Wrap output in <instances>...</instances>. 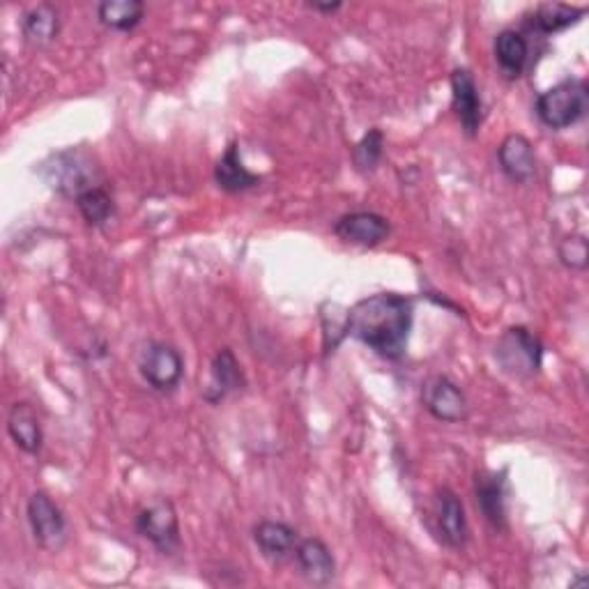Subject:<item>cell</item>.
I'll return each instance as SVG.
<instances>
[{
    "label": "cell",
    "mask_w": 589,
    "mask_h": 589,
    "mask_svg": "<svg viewBox=\"0 0 589 589\" xmlns=\"http://www.w3.org/2000/svg\"><path fill=\"white\" fill-rule=\"evenodd\" d=\"M415 302L399 293H378L348 309V337L364 343L382 360L399 362L407 352Z\"/></svg>",
    "instance_id": "cell-1"
},
{
    "label": "cell",
    "mask_w": 589,
    "mask_h": 589,
    "mask_svg": "<svg viewBox=\"0 0 589 589\" xmlns=\"http://www.w3.org/2000/svg\"><path fill=\"white\" fill-rule=\"evenodd\" d=\"M37 173L42 181L48 185V189H54L61 196L67 198H79L84 192L99 187L97 185V168L90 160L88 152L79 148H69L54 152V155L46 157L40 166Z\"/></svg>",
    "instance_id": "cell-2"
},
{
    "label": "cell",
    "mask_w": 589,
    "mask_h": 589,
    "mask_svg": "<svg viewBox=\"0 0 589 589\" xmlns=\"http://www.w3.org/2000/svg\"><path fill=\"white\" fill-rule=\"evenodd\" d=\"M589 107V88L582 79H567L536 97V118L548 130L561 132L580 122Z\"/></svg>",
    "instance_id": "cell-3"
},
{
    "label": "cell",
    "mask_w": 589,
    "mask_h": 589,
    "mask_svg": "<svg viewBox=\"0 0 589 589\" xmlns=\"http://www.w3.org/2000/svg\"><path fill=\"white\" fill-rule=\"evenodd\" d=\"M498 364L516 378H530L542 371L544 343L527 327H509L495 346Z\"/></svg>",
    "instance_id": "cell-4"
},
{
    "label": "cell",
    "mask_w": 589,
    "mask_h": 589,
    "mask_svg": "<svg viewBox=\"0 0 589 589\" xmlns=\"http://www.w3.org/2000/svg\"><path fill=\"white\" fill-rule=\"evenodd\" d=\"M137 532L162 555H173L183 546L181 519H177V511L168 500H155L141 509L137 516Z\"/></svg>",
    "instance_id": "cell-5"
},
{
    "label": "cell",
    "mask_w": 589,
    "mask_h": 589,
    "mask_svg": "<svg viewBox=\"0 0 589 589\" xmlns=\"http://www.w3.org/2000/svg\"><path fill=\"white\" fill-rule=\"evenodd\" d=\"M25 516L33 532V539L48 553H58L67 544V519L63 509L51 500L44 491L31 495L29 506H25Z\"/></svg>",
    "instance_id": "cell-6"
},
{
    "label": "cell",
    "mask_w": 589,
    "mask_h": 589,
    "mask_svg": "<svg viewBox=\"0 0 589 589\" xmlns=\"http://www.w3.org/2000/svg\"><path fill=\"white\" fill-rule=\"evenodd\" d=\"M139 371L152 390L166 394L181 385L185 375V360L183 355L177 352V348L155 341L141 352Z\"/></svg>",
    "instance_id": "cell-7"
},
{
    "label": "cell",
    "mask_w": 589,
    "mask_h": 589,
    "mask_svg": "<svg viewBox=\"0 0 589 589\" xmlns=\"http://www.w3.org/2000/svg\"><path fill=\"white\" fill-rule=\"evenodd\" d=\"M422 403L428 413L443 424H458L468 417V399L454 380L445 375H435L426 380L422 390Z\"/></svg>",
    "instance_id": "cell-8"
},
{
    "label": "cell",
    "mask_w": 589,
    "mask_h": 589,
    "mask_svg": "<svg viewBox=\"0 0 589 589\" xmlns=\"http://www.w3.org/2000/svg\"><path fill=\"white\" fill-rule=\"evenodd\" d=\"M449 81H451V109L460 120V124H463L466 134L477 137L483 120V101L472 72L463 67L454 69Z\"/></svg>",
    "instance_id": "cell-9"
},
{
    "label": "cell",
    "mask_w": 589,
    "mask_h": 589,
    "mask_svg": "<svg viewBox=\"0 0 589 589\" xmlns=\"http://www.w3.org/2000/svg\"><path fill=\"white\" fill-rule=\"evenodd\" d=\"M435 527H438L440 539L449 546V548H463L470 539V525H468V516H466V506L460 502V498L449 491L443 489L435 498Z\"/></svg>",
    "instance_id": "cell-10"
},
{
    "label": "cell",
    "mask_w": 589,
    "mask_h": 589,
    "mask_svg": "<svg viewBox=\"0 0 589 589\" xmlns=\"http://www.w3.org/2000/svg\"><path fill=\"white\" fill-rule=\"evenodd\" d=\"M335 233L350 244L378 247L392 236V223L375 212H350L335 223Z\"/></svg>",
    "instance_id": "cell-11"
},
{
    "label": "cell",
    "mask_w": 589,
    "mask_h": 589,
    "mask_svg": "<svg viewBox=\"0 0 589 589\" xmlns=\"http://www.w3.org/2000/svg\"><path fill=\"white\" fill-rule=\"evenodd\" d=\"M498 162L511 183L527 185L536 175L534 145L523 134H509L498 148Z\"/></svg>",
    "instance_id": "cell-12"
},
{
    "label": "cell",
    "mask_w": 589,
    "mask_h": 589,
    "mask_svg": "<svg viewBox=\"0 0 589 589\" xmlns=\"http://www.w3.org/2000/svg\"><path fill=\"white\" fill-rule=\"evenodd\" d=\"M295 561L299 574L312 585H329L337 576V559L331 555L329 546L316 536L302 539L295 548Z\"/></svg>",
    "instance_id": "cell-13"
},
{
    "label": "cell",
    "mask_w": 589,
    "mask_h": 589,
    "mask_svg": "<svg viewBox=\"0 0 589 589\" xmlns=\"http://www.w3.org/2000/svg\"><path fill=\"white\" fill-rule=\"evenodd\" d=\"M475 491L483 519L495 530H506V470L477 475Z\"/></svg>",
    "instance_id": "cell-14"
},
{
    "label": "cell",
    "mask_w": 589,
    "mask_h": 589,
    "mask_svg": "<svg viewBox=\"0 0 589 589\" xmlns=\"http://www.w3.org/2000/svg\"><path fill=\"white\" fill-rule=\"evenodd\" d=\"M247 385V378L242 371V364L230 348H223L217 352L210 369V385L205 388L203 396L210 403H219L228 394L240 392Z\"/></svg>",
    "instance_id": "cell-15"
},
{
    "label": "cell",
    "mask_w": 589,
    "mask_h": 589,
    "mask_svg": "<svg viewBox=\"0 0 589 589\" xmlns=\"http://www.w3.org/2000/svg\"><path fill=\"white\" fill-rule=\"evenodd\" d=\"M253 542L259 546L261 555L270 559L272 565H281L288 557H295V548L299 544L297 532L281 521H263L253 527Z\"/></svg>",
    "instance_id": "cell-16"
},
{
    "label": "cell",
    "mask_w": 589,
    "mask_h": 589,
    "mask_svg": "<svg viewBox=\"0 0 589 589\" xmlns=\"http://www.w3.org/2000/svg\"><path fill=\"white\" fill-rule=\"evenodd\" d=\"M263 177L259 173H251L242 157H240V148L238 143H230L223 152V157L215 166V183L219 189L228 194H240L247 189H253L261 185Z\"/></svg>",
    "instance_id": "cell-17"
},
{
    "label": "cell",
    "mask_w": 589,
    "mask_h": 589,
    "mask_svg": "<svg viewBox=\"0 0 589 589\" xmlns=\"http://www.w3.org/2000/svg\"><path fill=\"white\" fill-rule=\"evenodd\" d=\"M8 433L12 443L23 451V454H40L42 443H44V433L42 424L37 419V413L33 410L31 403H14L10 415H8Z\"/></svg>",
    "instance_id": "cell-18"
},
{
    "label": "cell",
    "mask_w": 589,
    "mask_h": 589,
    "mask_svg": "<svg viewBox=\"0 0 589 589\" xmlns=\"http://www.w3.org/2000/svg\"><path fill=\"white\" fill-rule=\"evenodd\" d=\"M23 40L35 48L48 46L61 33V12L58 8L42 3L31 8L21 19Z\"/></svg>",
    "instance_id": "cell-19"
},
{
    "label": "cell",
    "mask_w": 589,
    "mask_h": 589,
    "mask_svg": "<svg viewBox=\"0 0 589 589\" xmlns=\"http://www.w3.org/2000/svg\"><path fill=\"white\" fill-rule=\"evenodd\" d=\"M493 48H495V61L500 69L509 76V79H519L530 63L527 37L516 29H506L495 37Z\"/></svg>",
    "instance_id": "cell-20"
},
{
    "label": "cell",
    "mask_w": 589,
    "mask_h": 589,
    "mask_svg": "<svg viewBox=\"0 0 589 589\" xmlns=\"http://www.w3.org/2000/svg\"><path fill=\"white\" fill-rule=\"evenodd\" d=\"M145 17V6L141 0H105L97 6V19L111 31L130 33Z\"/></svg>",
    "instance_id": "cell-21"
},
{
    "label": "cell",
    "mask_w": 589,
    "mask_h": 589,
    "mask_svg": "<svg viewBox=\"0 0 589 589\" xmlns=\"http://www.w3.org/2000/svg\"><path fill=\"white\" fill-rule=\"evenodd\" d=\"M585 17V8H574L565 3H544L534 10L532 29L542 35H555L571 29Z\"/></svg>",
    "instance_id": "cell-22"
},
{
    "label": "cell",
    "mask_w": 589,
    "mask_h": 589,
    "mask_svg": "<svg viewBox=\"0 0 589 589\" xmlns=\"http://www.w3.org/2000/svg\"><path fill=\"white\" fill-rule=\"evenodd\" d=\"M76 208H79L86 223L95 228L107 226L111 217L116 215V203L105 187H92L84 192L79 198H76Z\"/></svg>",
    "instance_id": "cell-23"
},
{
    "label": "cell",
    "mask_w": 589,
    "mask_h": 589,
    "mask_svg": "<svg viewBox=\"0 0 589 589\" xmlns=\"http://www.w3.org/2000/svg\"><path fill=\"white\" fill-rule=\"evenodd\" d=\"M382 155H385V134L373 127V130H369L362 141L352 148V164L357 171L371 173L382 162Z\"/></svg>",
    "instance_id": "cell-24"
},
{
    "label": "cell",
    "mask_w": 589,
    "mask_h": 589,
    "mask_svg": "<svg viewBox=\"0 0 589 589\" xmlns=\"http://www.w3.org/2000/svg\"><path fill=\"white\" fill-rule=\"evenodd\" d=\"M557 255L565 268L582 272L587 270L589 263V249H587V238L585 236H569L559 242Z\"/></svg>",
    "instance_id": "cell-25"
},
{
    "label": "cell",
    "mask_w": 589,
    "mask_h": 589,
    "mask_svg": "<svg viewBox=\"0 0 589 589\" xmlns=\"http://www.w3.org/2000/svg\"><path fill=\"white\" fill-rule=\"evenodd\" d=\"M312 8L323 14H335L341 10V3H312Z\"/></svg>",
    "instance_id": "cell-26"
}]
</instances>
